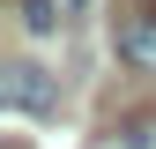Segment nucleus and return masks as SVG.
Segmentation results:
<instances>
[{"instance_id":"obj_1","label":"nucleus","mask_w":156,"mask_h":149,"mask_svg":"<svg viewBox=\"0 0 156 149\" xmlns=\"http://www.w3.org/2000/svg\"><path fill=\"white\" fill-rule=\"evenodd\" d=\"M0 104L45 119V112H60V82H52L37 60H8V67H0Z\"/></svg>"},{"instance_id":"obj_2","label":"nucleus","mask_w":156,"mask_h":149,"mask_svg":"<svg viewBox=\"0 0 156 149\" xmlns=\"http://www.w3.org/2000/svg\"><path fill=\"white\" fill-rule=\"evenodd\" d=\"M119 60L134 74H156V8H141V15L119 23Z\"/></svg>"},{"instance_id":"obj_3","label":"nucleus","mask_w":156,"mask_h":149,"mask_svg":"<svg viewBox=\"0 0 156 149\" xmlns=\"http://www.w3.org/2000/svg\"><path fill=\"white\" fill-rule=\"evenodd\" d=\"M89 149H156V112H141V119H119V127H104Z\"/></svg>"},{"instance_id":"obj_4","label":"nucleus","mask_w":156,"mask_h":149,"mask_svg":"<svg viewBox=\"0 0 156 149\" xmlns=\"http://www.w3.org/2000/svg\"><path fill=\"white\" fill-rule=\"evenodd\" d=\"M60 23H67V15H60V0H23V30H30V37H52Z\"/></svg>"},{"instance_id":"obj_5","label":"nucleus","mask_w":156,"mask_h":149,"mask_svg":"<svg viewBox=\"0 0 156 149\" xmlns=\"http://www.w3.org/2000/svg\"><path fill=\"white\" fill-rule=\"evenodd\" d=\"M60 15H67V23H74V15H89V0H60Z\"/></svg>"}]
</instances>
